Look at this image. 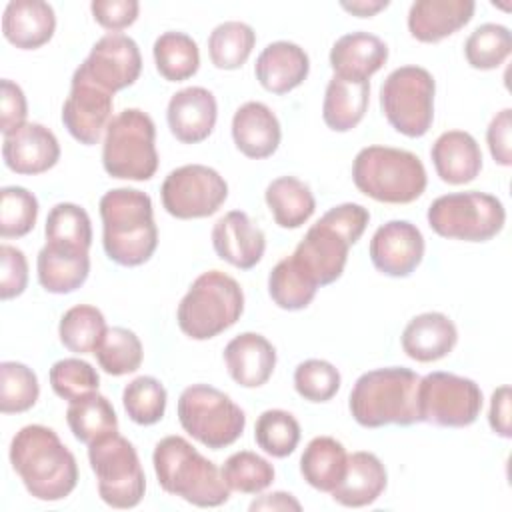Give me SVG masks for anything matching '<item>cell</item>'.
Returning a JSON list of instances; mask_svg holds the SVG:
<instances>
[{
    "label": "cell",
    "mask_w": 512,
    "mask_h": 512,
    "mask_svg": "<svg viewBox=\"0 0 512 512\" xmlns=\"http://www.w3.org/2000/svg\"><path fill=\"white\" fill-rule=\"evenodd\" d=\"M488 424L498 436H502V438L512 436V428H510V386L504 384V386H500L492 392Z\"/></svg>",
    "instance_id": "53"
},
{
    "label": "cell",
    "mask_w": 512,
    "mask_h": 512,
    "mask_svg": "<svg viewBox=\"0 0 512 512\" xmlns=\"http://www.w3.org/2000/svg\"><path fill=\"white\" fill-rule=\"evenodd\" d=\"M4 164L16 174H42L60 160V144L54 132L38 122H26L2 142Z\"/></svg>",
    "instance_id": "18"
},
{
    "label": "cell",
    "mask_w": 512,
    "mask_h": 512,
    "mask_svg": "<svg viewBox=\"0 0 512 512\" xmlns=\"http://www.w3.org/2000/svg\"><path fill=\"white\" fill-rule=\"evenodd\" d=\"M166 388L154 376H138L124 386L122 404L128 418L140 426H152L164 418Z\"/></svg>",
    "instance_id": "42"
},
{
    "label": "cell",
    "mask_w": 512,
    "mask_h": 512,
    "mask_svg": "<svg viewBox=\"0 0 512 512\" xmlns=\"http://www.w3.org/2000/svg\"><path fill=\"white\" fill-rule=\"evenodd\" d=\"M38 282L50 294H70L78 290L90 274L88 252L64 250L44 244L36 258Z\"/></svg>",
    "instance_id": "31"
},
{
    "label": "cell",
    "mask_w": 512,
    "mask_h": 512,
    "mask_svg": "<svg viewBox=\"0 0 512 512\" xmlns=\"http://www.w3.org/2000/svg\"><path fill=\"white\" fill-rule=\"evenodd\" d=\"M66 422L74 438L86 446L118 432V416L110 400L98 392L70 402Z\"/></svg>",
    "instance_id": "34"
},
{
    "label": "cell",
    "mask_w": 512,
    "mask_h": 512,
    "mask_svg": "<svg viewBox=\"0 0 512 512\" xmlns=\"http://www.w3.org/2000/svg\"><path fill=\"white\" fill-rule=\"evenodd\" d=\"M152 464L162 490L188 504L216 508L230 498V488L218 466L182 436L162 438L154 446Z\"/></svg>",
    "instance_id": "5"
},
{
    "label": "cell",
    "mask_w": 512,
    "mask_h": 512,
    "mask_svg": "<svg viewBox=\"0 0 512 512\" xmlns=\"http://www.w3.org/2000/svg\"><path fill=\"white\" fill-rule=\"evenodd\" d=\"M112 96L74 72L70 94L62 104V124L68 134L84 146L98 144L112 120Z\"/></svg>",
    "instance_id": "16"
},
{
    "label": "cell",
    "mask_w": 512,
    "mask_h": 512,
    "mask_svg": "<svg viewBox=\"0 0 512 512\" xmlns=\"http://www.w3.org/2000/svg\"><path fill=\"white\" fill-rule=\"evenodd\" d=\"M316 282L296 264L292 256L282 258L268 276V294L282 310H302L316 296Z\"/></svg>",
    "instance_id": "37"
},
{
    "label": "cell",
    "mask_w": 512,
    "mask_h": 512,
    "mask_svg": "<svg viewBox=\"0 0 512 512\" xmlns=\"http://www.w3.org/2000/svg\"><path fill=\"white\" fill-rule=\"evenodd\" d=\"M28 286V260L16 246H0V298L20 296Z\"/></svg>",
    "instance_id": "49"
},
{
    "label": "cell",
    "mask_w": 512,
    "mask_h": 512,
    "mask_svg": "<svg viewBox=\"0 0 512 512\" xmlns=\"http://www.w3.org/2000/svg\"><path fill=\"white\" fill-rule=\"evenodd\" d=\"M154 120L140 108H126L116 114L102 142V166L118 180L144 182L158 170Z\"/></svg>",
    "instance_id": "8"
},
{
    "label": "cell",
    "mask_w": 512,
    "mask_h": 512,
    "mask_svg": "<svg viewBox=\"0 0 512 512\" xmlns=\"http://www.w3.org/2000/svg\"><path fill=\"white\" fill-rule=\"evenodd\" d=\"M310 72V58L302 46L278 40L268 44L256 58L254 74L260 86L272 94H286L298 88Z\"/></svg>",
    "instance_id": "23"
},
{
    "label": "cell",
    "mask_w": 512,
    "mask_h": 512,
    "mask_svg": "<svg viewBox=\"0 0 512 512\" xmlns=\"http://www.w3.org/2000/svg\"><path fill=\"white\" fill-rule=\"evenodd\" d=\"M48 378L54 394L68 402L98 392L100 386V376L96 368L80 358H62L54 362Z\"/></svg>",
    "instance_id": "47"
},
{
    "label": "cell",
    "mask_w": 512,
    "mask_h": 512,
    "mask_svg": "<svg viewBox=\"0 0 512 512\" xmlns=\"http://www.w3.org/2000/svg\"><path fill=\"white\" fill-rule=\"evenodd\" d=\"M176 412L184 432L212 450L234 444L246 428L242 408L228 394L208 384L184 388Z\"/></svg>",
    "instance_id": "9"
},
{
    "label": "cell",
    "mask_w": 512,
    "mask_h": 512,
    "mask_svg": "<svg viewBox=\"0 0 512 512\" xmlns=\"http://www.w3.org/2000/svg\"><path fill=\"white\" fill-rule=\"evenodd\" d=\"M402 350L416 362H436L452 352L458 342L456 324L442 312H422L402 330Z\"/></svg>",
    "instance_id": "26"
},
{
    "label": "cell",
    "mask_w": 512,
    "mask_h": 512,
    "mask_svg": "<svg viewBox=\"0 0 512 512\" xmlns=\"http://www.w3.org/2000/svg\"><path fill=\"white\" fill-rule=\"evenodd\" d=\"M340 372L320 358L304 360L294 370V388L308 402H328L340 390Z\"/></svg>",
    "instance_id": "48"
},
{
    "label": "cell",
    "mask_w": 512,
    "mask_h": 512,
    "mask_svg": "<svg viewBox=\"0 0 512 512\" xmlns=\"http://www.w3.org/2000/svg\"><path fill=\"white\" fill-rule=\"evenodd\" d=\"M38 218V200L22 186H4L0 190V236H26Z\"/></svg>",
    "instance_id": "46"
},
{
    "label": "cell",
    "mask_w": 512,
    "mask_h": 512,
    "mask_svg": "<svg viewBox=\"0 0 512 512\" xmlns=\"http://www.w3.org/2000/svg\"><path fill=\"white\" fill-rule=\"evenodd\" d=\"M418 382L420 376L404 366L364 372L354 382L348 398L352 418L364 428L412 426L420 422Z\"/></svg>",
    "instance_id": "4"
},
{
    "label": "cell",
    "mask_w": 512,
    "mask_h": 512,
    "mask_svg": "<svg viewBox=\"0 0 512 512\" xmlns=\"http://www.w3.org/2000/svg\"><path fill=\"white\" fill-rule=\"evenodd\" d=\"M10 464L28 494L42 502L64 500L78 484L74 454L52 428L42 424H28L14 434Z\"/></svg>",
    "instance_id": "1"
},
{
    "label": "cell",
    "mask_w": 512,
    "mask_h": 512,
    "mask_svg": "<svg viewBox=\"0 0 512 512\" xmlns=\"http://www.w3.org/2000/svg\"><path fill=\"white\" fill-rule=\"evenodd\" d=\"M388 474L382 460L372 452H352L346 462L342 482L330 492L334 502L346 508H362L374 504L386 490Z\"/></svg>",
    "instance_id": "29"
},
{
    "label": "cell",
    "mask_w": 512,
    "mask_h": 512,
    "mask_svg": "<svg viewBox=\"0 0 512 512\" xmlns=\"http://www.w3.org/2000/svg\"><path fill=\"white\" fill-rule=\"evenodd\" d=\"M106 330L104 314L90 304H76L68 308L58 324L62 346L74 354H92Z\"/></svg>",
    "instance_id": "40"
},
{
    "label": "cell",
    "mask_w": 512,
    "mask_h": 512,
    "mask_svg": "<svg viewBox=\"0 0 512 512\" xmlns=\"http://www.w3.org/2000/svg\"><path fill=\"white\" fill-rule=\"evenodd\" d=\"M90 10L94 20L102 28L110 32H118L136 22L140 4L136 0H94L90 4Z\"/></svg>",
    "instance_id": "50"
},
{
    "label": "cell",
    "mask_w": 512,
    "mask_h": 512,
    "mask_svg": "<svg viewBox=\"0 0 512 512\" xmlns=\"http://www.w3.org/2000/svg\"><path fill=\"white\" fill-rule=\"evenodd\" d=\"M512 110L504 108L500 110L488 124L486 130V142L490 148V154L496 164L510 166L512 164Z\"/></svg>",
    "instance_id": "52"
},
{
    "label": "cell",
    "mask_w": 512,
    "mask_h": 512,
    "mask_svg": "<svg viewBox=\"0 0 512 512\" xmlns=\"http://www.w3.org/2000/svg\"><path fill=\"white\" fill-rule=\"evenodd\" d=\"M348 454L342 442L332 436H316L300 456L302 478L320 492H332L344 478Z\"/></svg>",
    "instance_id": "32"
},
{
    "label": "cell",
    "mask_w": 512,
    "mask_h": 512,
    "mask_svg": "<svg viewBox=\"0 0 512 512\" xmlns=\"http://www.w3.org/2000/svg\"><path fill=\"white\" fill-rule=\"evenodd\" d=\"M158 74L168 82H182L192 78L200 68V50L192 36L168 30L162 32L152 46Z\"/></svg>",
    "instance_id": "35"
},
{
    "label": "cell",
    "mask_w": 512,
    "mask_h": 512,
    "mask_svg": "<svg viewBox=\"0 0 512 512\" xmlns=\"http://www.w3.org/2000/svg\"><path fill=\"white\" fill-rule=\"evenodd\" d=\"M230 378L244 388L266 384L276 368V348L258 332H242L224 348Z\"/></svg>",
    "instance_id": "21"
},
{
    "label": "cell",
    "mask_w": 512,
    "mask_h": 512,
    "mask_svg": "<svg viewBox=\"0 0 512 512\" xmlns=\"http://www.w3.org/2000/svg\"><path fill=\"white\" fill-rule=\"evenodd\" d=\"M250 510H302V504L288 492H272L256 498L250 504Z\"/></svg>",
    "instance_id": "54"
},
{
    "label": "cell",
    "mask_w": 512,
    "mask_h": 512,
    "mask_svg": "<svg viewBox=\"0 0 512 512\" xmlns=\"http://www.w3.org/2000/svg\"><path fill=\"white\" fill-rule=\"evenodd\" d=\"M256 44V32L250 24L228 20L218 24L208 36V54L216 68L236 70L246 64Z\"/></svg>",
    "instance_id": "38"
},
{
    "label": "cell",
    "mask_w": 512,
    "mask_h": 512,
    "mask_svg": "<svg viewBox=\"0 0 512 512\" xmlns=\"http://www.w3.org/2000/svg\"><path fill=\"white\" fill-rule=\"evenodd\" d=\"M244 312L240 284L220 270L202 272L178 304L176 320L192 340H210L234 326Z\"/></svg>",
    "instance_id": "7"
},
{
    "label": "cell",
    "mask_w": 512,
    "mask_h": 512,
    "mask_svg": "<svg viewBox=\"0 0 512 512\" xmlns=\"http://www.w3.org/2000/svg\"><path fill=\"white\" fill-rule=\"evenodd\" d=\"M352 180L364 196L384 204H410L428 184L422 160L392 146L362 148L352 162Z\"/></svg>",
    "instance_id": "6"
},
{
    "label": "cell",
    "mask_w": 512,
    "mask_h": 512,
    "mask_svg": "<svg viewBox=\"0 0 512 512\" xmlns=\"http://www.w3.org/2000/svg\"><path fill=\"white\" fill-rule=\"evenodd\" d=\"M388 60V46L370 32H350L340 36L330 50V66L336 76L348 80H368Z\"/></svg>",
    "instance_id": "28"
},
{
    "label": "cell",
    "mask_w": 512,
    "mask_h": 512,
    "mask_svg": "<svg viewBox=\"0 0 512 512\" xmlns=\"http://www.w3.org/2000/svg\"><path fill=\"white\" fill-rule=\"evenodd\" d=\"M102 246L106 256L120 266L148 262L158 246L152 200L136 188H114L100 198Z\"/></svg>",
    "instance_id": "2"
},
{
    "label": "cell",
    "mask_w": 512,
    "mask_h": 512,
    "mask_svg": "<svg viewBox=\"0 0 512 512\" xmlns=\"http://www.w3.org/2000/svg\"><path fill=\"white\" fill-rule=\"evenodd\" d=\"M222 478L230 490L242 494H260L274 482V466L250 450L234 452L220 468Z\"/></svg>",
    "instance_id": "44"
},
{
    "label": "cell",
    "mask_w": 512,
    "mask_h": 512,
    "mask_svg": "<svg viewBox=\"0 0 512 512\" xmlns=\"http://www.w3.org/2000/svg\"><path fill=\"white\" fill-rule=\"evenodd\" d=\"M268 210L280 228H300L316 210V200L308 184L294 176L274 178L264 192Z\"/></svg>",
    "instance_id": "33"
},
{
    "label": "cell",
    "mask_w": 512,
    "mask_h": 512,
    "mask_svg": "<svg viewBox=\"0 0 512 512\" xmlns=\"http://www.w3.org/2000/svg\"><path fill=\"white\" fill-rule=\"evenodd\" d=\"M424 236L408 220H390L376 228L368 254L378 272L390 278L410 276L424 258Z\"/></svg>",
    "instance_id": "17"
},
{
    "label": "cell",
    "mask_w": 512,
    "mask_h": 512,
    "mask_svg": "<svg viewBox=\"0 0 512 512\" xmlns=\"http://www.w3.org/2000/svg\"><path fill=\"white\" fill-rule=\"evenodd\" d=\"M40 396L38 376L22 362L0 364V412L20 414L30 410Z\"/></svg>",
    "instance_id": "45"
},
{
    "label": "cell",
    "mask_w": 512,
    "mask_h": 512,
    "mask_svg": "<svg viewBox=\"0 0 512 512\" xmlns=\"http://www.w3.org/2000/svg\"><path fill=\"white\" fill-rule=\"evenodd\" d=\"M90 468L96 474L98 494L112 508H134L146 492V478L132 442L118 432L88 446Z\"/></svg>",
    "instance_id": "12"
},
{
    "label": "cell",
    "mask_w": 512,
    "mask_h": 512,
    "mask_svg": "<svg viewBox=\"0 0 512 512\" xmlns=\"http://www.w3.org/2000/svg\"><path fill=\"white\" fill-rule=\"evenodd\" d=\"M46 244L64 250L88 252L92 246V222L88 212L72 202H60L50 208L46 226Z\"/></svg>",
    "instance_id": "36"
},
{
    "label": "cell",
    "mask_w": 512,
    "mask_h": 512,
    "mask_svg": "<svg viewBox=\"0 0 512 512\" xmlns=\"http://www.w3.org/2000/svg\"><path fill=\"white\" fill-rule=\"evenodd\" d=\"M474 10L472 0H416L408 10V30L418 42L434 44L464 28Z\"/></svg>",
    "instance_id": "22"
},
{
    "label": "cell",
    "mask_w": 512,
    "mask_h": 512,
    "mask_svg": "<svg viewBox=\"0 0 512 512\" xmlns=\"http://www.w3.org/2000/svg\"><path fill=\"white\" fill-rule=\"evenodd\" d=\"M74 72L114 94L138 80L142 72V56L138 44L130 36L108 32L92 46L86 60Z\"/></svg>",
    "instance_id": "15"
},
{
    "label": "cell",
    "mask_w": 512,
    "mask_h": 512,
    "mask_svg": "<svg viewBox=\"0 0 512 512\" xmlns=\"http://www.w3.org/2000/svg\"><path fill=\"white\" fill-rule=\"evenodd\" d=\"M480 386L452 372H430L418 382L420 422L442 428H464L476 422L482 410Z\"/></svg>",
    "instance_id": "13"
},
{
    "label": "cell",
    "mask_w": 512,
    "mask_h": 512,
    "mask_svg": "<svg viewBox=\"0 0 512 512\" xmlns=\"http://www.w3.org/2000/svg\"><path fill=\"white\" fill-rule=\"evenodd\" d=\"M300 434L298 420L280 408L264 410L254 424L256 444L274 458L290 456L300 442Z\"/></svg>",
    "instance_id": "43"
},
{
    "label": "cell",
    "mask_w": 512,
    "mask_h": 512,
    "mask_svg": "<svg viewBox=\"0 0 512 512\" xmlns=\"http://www.w3.org/2000/svg\"><path fill=\"white\" fill-rule=\"evenodd\" d=\"M436 174L446 184H468L482 170V152L476 138L464 130L442 132L430 150Z\"/></svg>",
    "instance_id": "27"
},
{
    "label": "cell",
    "mask_w": 512,
    "mask_h": 512,
    "mask_svg": "<svg viewBox=\"0 0 512 512\" xmlns=\"http://www.w3.org/2000/svg\"><path fill=\"white\" fill-rule=\"evenodd\" d=\"M98 366L110 376L132 374L140 368L144 358V348L140 338L122 326H112L104 332L98 346L92 352Z\"/></svg>",
    "instance_id": "39"
},
{
    "label": "cell",
    "mask_w": 512,
    "mask_h": 512,
    "mask_svg": "<svg viewBox=\"0 0 512 512\" xmlns=\"http://www.w3.org/2000/svg\"><path fill=\"white\" fill-rule=\"evenodd\" d=\"M282 130L276 114L264 102H244L232 116V140L236 148L254 160L272 156L280 146Z\"/></svg>",
    "instance_id": "24"
},
{
    "label": "cell",
    "mask_w": 512,
    "mask_h": 512,
    "mask_svg": "<svg viewBox=\"0 0 512 512\" xmlns=\"http://www.w3.org/2000/svg\"><path fill=\"white\" fill-rule=\"evenodd\" d=\"M56 30V14L42 0H12L2 14L4 38L20 50H36L50 42Z\"/></svg>",
    "instance_id": "25"
},
{
    "label": "cell",
    "mask_w": 512,
    "mask_h": 512,
    "mask_svg": "<svg viewBox=\"0 0 512 512\" xmlns=\"http://www.w3.org/2000/svg\"><path fill=\"white\" fill-rule=\"evenodd\" d=\"M368 222L370 212L362 204H338L306 230L292 258L316 286L332 284L342 276L348 250L360 240Z\"/></svg>",
    "instance_id": "3"
},
{
    "label": "cell",
    "mask_w": 512,
    "mask_h": 512,
    "mask_svg": "<svg viewBox=\"0 0 512 512\" xmlns=\"http://www.w3.org/2000/svg\"><path fill=\"white\" fill-rule=\"evenodd\" d=\"M388 4H390L388 0H352V2H342L340 6L358 18H370L380 10L388 8Z\"/></svg>",
    "instance_id": "55"
},
{
    "label": "cell",
    "mask_w": 512,
    "mask_h": 512,
    "mask_svg": "<svg viewBox=\"0 0 512 512\" xmlns=\"http://www.w3.org/2000/svg\"><path fill=\"white\" fill-rule=\"evenodd\" d=\"M218 118L214 94L202 86H188L172 94L166 120L172 136L182 144H198L206 140Z\"/></svg>",
    "instance_id": "19"
},
{
    "label": "cell",
    "mask_w": 512,
    "mask_h": 512,
    "mask_svg": "<svg viewBox=\"0 0 512 512\" xmlns=\"http://www.w3.org/2000/svg\"><path fill=\"white\" fill-rule=\"evenodd\" d=\"M160 198L164 210L178 220L206 218L226 202L228 184L210 166L184 164L164 178Z\"/></svg>",
    "instance_id": "14"
},
{
    "label": "cell",
    "mask_w": 512,
    "mask_h": 512,
    "mask_svg": "<svg viewBox=\"0 0 512 512\" xmlns=\"http://www.w3.org/2000/svg\"><path fill=\"white\" fill-rule=\"evenodd\" d=\"M428 226L442 238L488 242L506 222L504 204L486 192H452L438 196L428 208Z\"/></svg>",
    "instance_id": "10"
},
{
    "label": "cell",
    "mask_w": 512,
    "mask_h": 512,
    "mask_svg": "<svg viewBox=\"0 0 512 512\" xmlns=\"http://www.w3.org/2000/svg\"><path fill=\"white\" fill-rule=\"evenodd\" d=\"M2 92H0V130L4 136L12 134L14 130H18L22 124H26V116H28V104H26V96L22 92V88L4 78L0 82Z\"/></svg>",
    "instance_id": "51"
},
{
    "label": "cell",
    "mask_w": 512,
    "mask_h": 512,
    "mask_svg": "<svg viewBox=\"0 0 512 512\" xmlns=\"http://www.w3.org/2000/svg\"><path fill=\"white\" fill-rule=\"evenodd\" d=\"M212 246L220 260L240 268H254L266 250L264 232L242 210H230L212 228Z\"/></svg>",
    "instance_id": "20"
},
{
    "label": "cell",
    "mask_w": 512,
    "mask_h": 512,
    "mask_svg": "<svg viewBox=\"0 0 512 512\" xmlns=\"http://www.w3.org/2000/svg\"><path fill=\"white\" fill-rule=\"evenodd\" d=\"M434 76L422 66H400L380 86V108L388 124L408 136H424L434 120Z\"/></svg>",
    "instance_id": "11"
},
{
    "label": "cell",
    "mask_w": 512,
    "mask_h": 512,
    "mask_svg": "<svg viewBox=\"0 0 512 512\" xmlns=\"http://www.w3.org/2000/svg\"><path fill=\"white\" fill-rule=\"evenodd\" d=\"M370 102V82L348 80L342 76H332L328 80L322 118L324 124L334 132H348L360 124Z\"/></svg>",
    "instance_id": "30"
},
{
    "label": "cell",
    "mask_w": 512,
    "mask_h": 512,
    "mask_svg": "<svg viewBox=\"0 0 512 512\" xmlns=\"http://www.w3.org/2000/svg\"><path fill=\"white\" fill-rule=\"evenodd\" d=\"M512 52L510 30L502 24H482L464 42L466 62L476 70H494L506 62Z\"/></svg>",
    "instance_id": "41"
}]
</instances>
